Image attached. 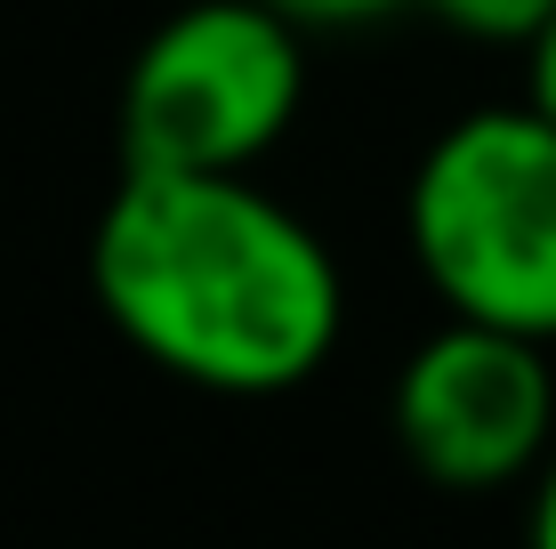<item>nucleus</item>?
<instances>
[{
	"instance_id": "7",
	"label": "nucleus",
	"mask_w": 556,
	"mask_h": 549,
	"mask_svg": "<svg viewBox=\"0 0 556 549\" xmlns=\"http://www.w3.org/2000/svg\"><path fill=\"white\" fill-rule=\"evenodd\" d=\"M525 89H532V105L556 122V16L525 41Z\"/></svg>"
},
{
	"instance_id": "4",
	"label": "nucleus",
	"mask_w": 556,
	"mask_h": 549,
	"mask_svg": "<svg viewBox=\"0 0 556 549\" xmlns=\"http://www.w3.org/2000/svg\"><path fill=\"white\" fill-rule=\"evenodd\" d=\"M556 428L548 339L452 315L395 372V445L444 494H492L541 469Z\"/></svg>"
},
{
	"instance_id": "6",
	"label": "nucleus",
	"mask_w": 556,
	"mask_h": 549,
	"mask_svg": "<svg viewBox=\"0 0 556 549\" xmlns=\"http://www.w3.org/2000/svg\"><path fill=\"white\" fill-rule=\"evenodd\" d=\"M275 9L299 16V25H371V16H395L412 0H275Z\"/></svg>"
},
{
	"instance_id": "3",
	"label": "nucleus",
	"mask_w": 556,
	"mask_h": 549,
	"mask_svg": "<svg viewBox=\"0 0 556 549\" xmlns=\"http://www.w3.org/2000/svg\"><path fill=\"white\" fill-rule=\"evenodd\" d=\"M299 16L275 0H194L122 82L129 170H251L306 98Z\"/></svg>"
},
{
	"instance_id": "5",
	"label": "nucleus",
	"mask_w": 556,
	"mask_h": 549,
	"mask_svg": "<svg viewBox=\"0 0 556 549\" xmlns=\"http://www.w3.org/2000/svg\"><path fill=\"white\" fill-rule=\"evenodd\" d=\"M419 9H435L452 33H468V41H516L525 49L556 16V0H419Z\"/></svg>"
},
{
	"instance_id": "8",
	"label": "nucleus",
	"mask_w": 556,
	"mask_h": 549,
	"mask_svg": "<svg viewBox=\"0 0 556 549\" xmlns=\"http://www.w3.org/2000/svg\"><path fill=\"white\" fill-rule=\"evenodd\" d=\"M532 541H541V549H556V461H548L541 494H532Z\"/></svg>"
},
{
	"instance_id": "1",
	"label": "nucleus",
	"mask_w": 556,
	"mask_h": 549,
	"mask_svg": "<svg viewBox=\"0 0 556 549\" xmlns=\"http://www.w3.org/2000/svg\"><path fill=\"white\" fill-rule=\"evenodd\" d=\"M89 283L146 364L210 396L315 380L348 315L323 235L242 170H122Z\"/></svg>"
},
{
	"instance_id": "2",
	"label": "nucleus",
	"mask_w": 556,
	"mask_h": 549,
	"mask_svg": "<svg viewBox=\"0 0 556 549\" xmlns=\"http://www.w3.org/2000/svg\"><path fill=\"white\" fill-rule=\"evenodd\" d=\"M404 219L452 315L556 339V122L541 105L452 122L419 154Z\"/></svg>"
}]
</instances>
